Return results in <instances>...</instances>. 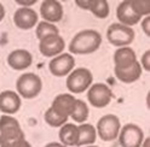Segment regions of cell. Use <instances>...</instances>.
Listing matches in <instances>:
<instances>
[{
	"label": "cell",
	"mask_w": 150,
	"mask_h": 147,
	"mask_svg": "<svg viewBox=\"0 0 150 147\" xmlns=\"http://www.w3.org/2000/svg\"><path fill=\"white\" fill-rule=\"evenodd\" d=\"M137 62V56L132 48L129 47H120L114 53V63L115 69L124 70L132 66Z\"/></svg>",
	"instance_id": "e0dca14e"
},
{
	"label": "cell",
	"mask_w": 150,
	"mask_h": 147,
	"mask_svg": "<svg viewBox=\"0 0 150 147\" xmlns=\"http://www.w3.org/2000/svg\"><path fill=\"white\" fill-rule=\"evenodd\" d=\"M79 7L83 8V10H88V6H90V0H76L75 1Z\"/></svg>",
	"instance_id": "f1b7e54d"
},
{
	"label": "cell",
	"mask_w": 150,
	"mask_h": 147,
	"mask_svg": "<svg viewBox=\"0 0 150 147\" xmlns=\"http://www.w3.org/2000/svg\"><path fill=\"white\" fill-rule=\"evenodd\" d=\"M93 81L92 72L86 68H78L70 72L67 78V88L69 92L79 94L90 88Z\"/></svg>",
	"instance_id": "5b68a950"
},
{
	"label": "cell",
	"mask_w": 150,
	"mask_h": 147,
	"mask_svg": "<svg viewBox=\"0 0 150 147\" xmlns=\"http://www.w3.org/2000/svg\"><path fill=\"white\" fill-rule=\"evenodd\" d=\"M116 17L120 21V24L126 25V27H132L138 24V22L142 20V17L137 15L134 10L131 6V1L126 0V1H121L116 8Z\"/></svg>",
	"instance_id": "4fadbf2b"
},
{
	"label": "cell",
	"mask_w": 150,
	"mask_h": 147,
	"mask_svg": "<svg viewBox=\"0 0 150 147\" xmlns=\"http://www.w3.org/2000/svg\"><path fill=\"white\" fill-rule=\"evenodd\" d=\"M112 99L111 89L104 83H95L87 92V100L95 107L102 108L110 104Z\"/></svg>",
	"instance_id": "52a82bcc"
},
{
	"label": "cell",
	"mask_w": 150,
	"mask_h": 147,
	"mask_svg": "<svg viewBox=\"0 0 150 147\" xmlns=\"http://www.w3.org/2000/svg\"><path fill=\"white\" fill-rule=\"evenodd\" d=\"M21 107V98L16 92L4 90L0 93V111L6 115L18 112Z\"/></svg>",
	"instance_id": "5bb4252c"
},
{
	"label": "cell",
	"mask_w": 150,
	"mask_h": 147,
	"mask_svg": "<svg viewBox=\"0 0 150 147\" xmlns=\"http://www.w3.org/2000/svg\"><path fill=\"white\" fill-rule=\"evenodd\" d=\"M45 147H67V146H64V145H62L59 142H50V144L46 145Z\"/></svg>",
	"instance_id": "f546056e"
},
{
	"label": "cell",
	"mask_w": 150,
	"mask_h": 147,
	"mask_svg": "<svg viewBox=\"0 0 150 147\" xmlns=\"http://www.w3.org/2000/svg\"><path fill=\"white\" fill-rule=\"evenodd\" d=\"M40 15L45 22H59L63 17V6L57 0H44L40 6Z\"/></svg>",
	"instance_id": "8fae6325"
},
{
	"label": "cell",
	"mask_w": 150,
	"mask_h": 147,
	"mask_svg": "<svg viewBox=\"0 0 150 147\" xmlns=\"http://www.w3.org/2000/svg\"><path fill=\"white\" fill-rule=\"evenodd\" d=\"M65 47V42L63 38L58 35H50L46 36L39 43V51L45 57H56L59 56Z\"/></svg>",
	"instance_id": "30bf717a"
},
{
	"label": "cell",
	"mask_w": 150,
	"mask_h": 147,
	"mask_svg": "<svg viewBox=\"0 0 150 147\" xmlns=\"http://www.w3.org/2000/svg\"><path fill=\"white\" fill-rule=\"evenodd\" d=\"M96 139H97V132H96V128L93 125L83 123V124L78 127V142H76V146L92 145V144H95Z\"/></svg>",
	"instance_id": "d6986e66"
},
{
	"label": "cell",
	"mask_w": 150,
	"mask_h": 147,
	"mask_svg": "<svg viewBox=\"0 0 150 147\" xmlns=\"http://www.w3.org/2000/svg\"><path fill=\"white\" fill-rule=\"evenodd\" d=\"M45 121L49 125H51L53 128H58V127H62L63 124L67 123L68 118L58 115L50 107V108H47V111L45 112Z\"/></svg>",
	"instance_id": "cb8c5ba5"
},
{
	"label": "cell",
	"mask_w": 150,
	"mask_h": 147,
	"mask_svg": "<svg viewBox=\"0 0 150 147\" xmlns=\"http://www.w3.org/2000/svg\"><path fill=\"white\" fill-rule=\"evenodd\" d=\"M142 144H143L142 147H150V139L148 137V139H145L144 142H142Z\"/></svg>",
	"instance_id": "d6a6232c"
},
{
	"label": "cell",
	"mask_w": 150,
	"mask_h": 147,
	"mask_svg": "<svg viewBox=\"0 0 150 147\" xmlns=\"http://www.w3.org/2000/svg\"><path fill=\"white\" fill-rule=\"evenodd\" d=\"M70 117L78 123L85 122L87 119V117H88V106H87V104L85 102H82V100L76 99V103H75L73 113L70 115Z\"/></svg>",
	"instance_id": "7402d4cb"
},
{
	"label": "cell",
	"mask_w": 150,
	"mask_h": 147,
	"mask_svg": "<svg viewBox=\"0 0 150 147\" xmlns=\"http://www.w3.org/2000/svg\"><path fill=\"white\" fill-rule=\"evenodd\" d=\"M59 140L64 146H76L78 142V127L71 123H65L61 127Z\"/></svg>",
	"instance_id": "ffe728a7"
},
{
	"label": "cell",
	"mask_w": 150,
	"mask_h": 147,
	"mask_svg": "<svg viewBox=\"0 0 150 147\" xmlns=\"http://www.w3.org/2000/svg\"><path fill=\"white\" fill-rule=\"evenodd\" d=\"M74 65H75L74 57L70 53H63L53 58L49 63V69L53 76L62 77L70 74V71L74 69Z\"/></svg>",
	"instance_id": "9c48e42d"
},
{
	"label": "cell",
	"mask_w": 150,
	"mask_h": 147,
	"mask_svg": "<svg viewBox=\"0 0 150 147\" xmlns=\"http://www.w3.org/2000/svg\"><path fill=\"white\" fill-rule=\"evenodd\" d=\"M131 6L134 10L137 15L140 17L143 16H149L150 13V1L149 0H132L131 1Z\"/></svg>",
	"instance_id": "d4e9b609"
},
{
	"label": "cell",
	"mask_w": 150,
	"mask_h": 147,
	"mask_svg": "<svg viewBox=\"0 0 150 147\" xmlns=\"http://www.w3.org/2000/svg\"><path fill=\"white\" fill-rule=\"evenodd\" d=\"M102 43V36L98 32L87 29L78 33L69 45V52L73 54H90L96 52Z\"/></svg>",
	"instance_id": "7a4b0ae2"
},
{
	"label": "cell",
	"mask_w": 150,
	"mask_h": 147,
	"mask_svg": "<svg viewBox=\"0 0 150 147\" xmlns=\"http://www.w3.org/2000/svg\"><path fill=\"white\" fill-rule=\"evenodd\" d=\"M142 65L143 68L149 72L150 71V51L148 50L146 52H144L143 57H142Z\"/></svg>",
	"instance_id": "484cf974"
},
{
	"label": "cell",
	"mask_w": 150,
	"mask_h": 147,
	"mask_svg": "<svg viewBox=\"0 0 150 147\" xmlns=\"http://www.w3.org/2000/svg\"><path fill=\"white\" fill-rule=\"evenodd\" d=\"M120 129L121 123L119 117L115 115H105L99 118L96 132L103 141H112L119 136Z\"/></svg>",
	"instance_id": "8992f818"
},
{
	"label": "cell",
	"mask_w": 150,
	"mask_h": 147,
	"mask_svg": "<svg viewBox=\"0 0 150 147\" xmlns=\"http://www.w3.org/2000/svg\"><path fill=\"white\" fill-rule=\"evenodd\" d=\"M33 63V56L27 50H15L7 57V64L13 70H24Z\"/></svg>",
	"instance_id": "2e32d148"
},
{
	"label": "cell",
	"mask_w": 150,
	"mask_h": 147,
	"mask_svg": "<svg viewBox=\"0 0 150 147\" xmlns=\"http://www.w3.org/2000/svg\"><path fill=\"white\" fill-rule=\"evenodd\" d=\"M107 39L116 47H127L134 39V30L120 23H112L107 30Z\"/></svg>",
	"instance_id": "277c9868"
},
{
	"label": "cell",
	"mask_w": 150,
	"mask_h": 147,
	"mask_svg": "<svg viewBox=\"0 0 150 147\" xmlns=\"http://www.w3.org/2000/svg\"><path fill=\"white\" fill-rule=\"evenodd\" d=\"M88 147H97V146H88Z\"/></svg>",
	"instance_id": "836d02e7"
},
{
	"label": "cell",
	"mask_w": 150,
	"mask_h": 147,
	"mask_svg": "<svg viewBox=\"0 0 150 147\" xmlns=\"http://www.w3.org/2000/svg\"><path fill=\"white\" fill-rule=\"evenodd\" d=\"M17 147H32V145H30L29 142H28L27 140H24V141H22L20 145H18Z\"/></svg>",
	"instance_id": "1f68e13d"
},
{
	"label": "cell",
	"mask_w": 150,
	"mask_h": 147,
	"mask_svg": "<svg viewBox=\"0 0 150 147\" xmlns=\"http://www.w3.org/2000/svg\"><path fill=\"white\" fill-rule=\"evenodd\" d=\"M13 22L22 30L32 29L38 23V13L30 7H20L13 15Z\"/></svg>",
	"instance_id": "7c38bea8"
},
{
	"label": "cell",
	"mask_w": 150,
	"mask_h": 147,
	"mask_svg": "<svg viewBox=\"0 0 150 147\" xmlns=\"http://www.w3.org/2000/svg\"><path fill=\"white\" fill-rule=\"evenodd\" d=\"M59 30L58 28L52 23L49 22H40L36 27V38L39 40H42L46 36H50V35H58Z\"/></svg>",
	"instance_id": "603a6c76"
},
{
	"label": "cell",
	"mask_w": 150,
	"mask_h": 147,
	"mask_svg": "<svg viewBox=\"0 0 150 147\" xmlns=\"http://www.w3.org/2000/svg\"><path fill=\"white\" fill-rule=\"evenodd\" d=\"M24 141V133L16 118L0 117V147H17Z\"/></svg>",
	"instance_id": "6da1fadb"
},
{
	"label": "cell",
	"mask_w": 150,
	"mask_h": 147,
	"mask_svg": "<svg viewBox=\"0 0 150 147\" xmlns=\"http://www.w3.org/2000/svg\"><path fill=\"white\" fill-rule=\"evenodd\" d=\"M114 71H115V76L119 81L124 82V83H132V82H136L137 80H139L140 75H142V65L137 60L132 66L124 70L115 69Z\"/></svg>",
	"instance_id": "ac0fdd59"
},
{
	"label": "cell",
	"mask_w": 150,
	"mask_h": 147,
	"mask_svg": "<svg viewBox=\"0 0 150 147\" xmlns=\"http://www.w3.org/2000/svg\"><path fill=\"white\" fill-rule=\"evenodd\" d=\"M16 88L18 95H21L24 99H33L40 94L42 89L41 78L33 72L23 74L18 77L16 82Z\"/></svg>",
	"instance_id": "3957f363"
},
{
	"label": "cell",
	"mask_w": 150,
	"mask_h": 147,
	"mask_svg": "<svg viewBox=\"0 0 150 147\" xmlns=\"http://www.w3.org/2000/svg\"><path fill=\"white\" fill-rule=\"evenodd\" d=\"M88 10L98 18H107L109 16V4L107 0H90Z\"/></svg>",
	"instance_id": "44dd1931"
},
{
	"label": "cell",
	"mask_w": 150,
	"mask_h": 147,
	"mask_svg": "<svg viewBox=\"0 0 150 147\" xmlns=\"http://www.w3.org/2000/svg\"><path fill=\"white\" fill-rule=\"evenodd\" d=\"M16 3L22 5V7H29L34 4H36V0H16Z\"/></svg>",
	"instance_id": "83f0119b"
},
{
	"label": "cell",
	"mask_w": 150,
	"mask_h": 147,
	"mask_svg": "<svg viewBox=\"0 0 150 147\" xmlns=\"http://www.w3.org/2000/svg\"><path fill=\"white\" fill-rule=\"evenodd\" d=\"M144 140L143 130L136 124H126L119 133V142L121 147H140Z\"/></svg>",
	"instance_id": "ba28073f"
},
{
	"label": "cell",
	"mask_w": 150,
	"mask_h": 147,
	"mask_svg": "<svg viewBox=\"0 0 150 147\" xmlns=\"http://www.w3.org/2000/svg\"><path fill=\"white\" fill-rule=\"evenodd\" d=\"M142 28H143L145 35L150 36V17L149 16H146L144 20L142 21Z\"/></svg>",
	"instance_id": "4316f807"
},
{
	"label": "cell",
	"mask_w": 150,
	"mask_h": 147,
	"mask_svg": "<svg viewBox=\"0 0 150 147\" xmlns=\"http://www.w3.org/2000/svg\"><path fill=\"white\" fill-rule=\"evenodd\" d=\"M75 103H76V99H75L71 94L64 93V94H59L54 98L51 108L54 112H57L58 115L68 118L73 113Z\"/></svg>",
	"instance_id": "9a60e30c"
},
{
	"label": "cell",
	"mask_w": 150,
	"mask_h": 147,
	"mask_svg": "<svg viewBox=\"0 0 150 147\" xmlns=\"http://www.w3.org/2000/svg\"><path fill=\"white\" fill-rule=\"evenodd\" d=\"M4 17H5V8H4L3 4H0V22L4 20Z\"/></svg>",
	"instance_id": "4dcf8cb0"
}]
</instances>
